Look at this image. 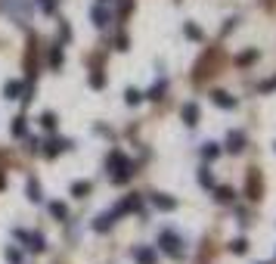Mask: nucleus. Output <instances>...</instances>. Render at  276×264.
Listing matches in <instances>:
<instances>
[{
	"instance_id": "obj_25",
	"label": "nucleus",
	"mask_w": 276,
	"mask_h": 264,
	"mask_svg": "<svg viewBox=\"0 0 276 264\" xmlns=\"http://www.w3.org/2000/svg\"><path fill=\"white\" fill-rule=\"evenodd\" d=\"M165 90H168V81H155L152 87H149L146 97H149V100H162V93H165Z\"/></svg>"
},
{
	"instance_id": "obj_3",
	"label": "nucleus",
	"mask_w": 276,
	"mask_h": 264,
	"mask_svg": "<svg viewBox=\"0 0 276 264\" xmlns=\"http://www.w3.org/2000/svg\"><path fill=\"white\" fill-rule=\"evenodd\" d=\"M0 13H13L16 22H28L31 3H28V0H0Z\"/></svg>"
},
{
	"instance_id": "obj_8",
	"label": "nucleus",
	"mask_w": 276,
	"mask_h": 264,
	"mask_svg": "<svg viewBox=\"0 0 276 264\" xmlns=\"http://www.w3.org/2000/svg\"><path fill=\"white\" fill-rule=\"evenodd\" d=\"M90 22H93L96 28H109V22H112V13L106 10V3H96L93 10H90Z\"/></svg>"
},
{
	"instance_id": "obj_30",
	"label": "nucleus",
	"mask_w": 276,
	"mask_h": 264,
	"mask_svg": "<svg viewBox=\"0 0 276 264\" xmlns=\"http://www.w3.org/2000/svg\"><path fill=\"white\" fill-rule=\"evenodd\" d=\"M37 3H40V10H44L47 16H53L56 6H59V0H37Z\"/></svg>"
},
{
	"instance_id": "obj_26",
	"label": "nucleus",
	"mask_w": 276,
	"mask_h": 264,
	"mask_svg": "<svg viewBox=\"0 0 276 264\" xmlns=\"http://www.w3.org/2000/svg\"><path fill=\"white\" fill-rule=\"evenodd\" d=\"M183 31H186V38H189V41H202V38H205V35H202V28H199V25H192V22L183 25Z\"/></svg>"
},
{
	"instance_id": "obj_27",
	"label": "nucleus",
	"mask_w": 276,
	"mask_h": 264,
	"mask_svg": "<svg viewBox=\"0 0 276 264\" xmlns=\"http://www.w3.org/2000/svg\"><path fill=\"white\" fill-rule=\"evenodd\" d=\"M230 252L233 255H245L248 252V240H242V236H239V240H233L230 243Z\"/></svg>"
},
{
	"instance_id": "obj_29",
	"label": "nucleus",
	"mask_w": 276,
	"mask_h": 264,
	"mask_svg": "<svg viewBox=\"0 0 276 264\" xmlns=\"http://www.w3.org/2000/svg\"><path fill=\"white\" fill-rule=\"evenodd\" d=\"M90 87H93V90H103V87H106V75H103V72H93V75H90Z\"/></svg>"
},
{
	"instance_id": "obj_11",
	"label": "nucleus",
	"mask_w": 276,
	"mask_h": 264,
	"mask_svg": "<svg viewBox=\"0 0 276 264\" xmlns=\"http://www.w3.org/2000/svg\"><path fill=\"white\" fill-rule=\"evenodd\" d=\"M115 221H118V215H115V211H103V215L93 218V230H96V233H106V230L115 227Z\"/></svg>"
},
{
	"instance_id": "obj_24",
	"label": "nucleus",
	"mask_w": 276,
	"mask_h": 264,
	"mask_svg": "<svg viewBox=\"0 0 276 264\" xmlns=\"http://www.w3.org/2000/svg\"><path fill=\"white\" fill-rule=\"evenodd\" d=\"M40 127L53 134L56 131V112H40Z\"/></svg>"
},
{
	"instance_id": "obj_33",
	"label": "nucleus",
	"mask_w": 276,
	"mask_h": 264,
	"mask_svg": "<svg viewBox=\"0 0 276 264\" xmlns=\"http://www.w3.org/2000/svg\"><path fill=\"white\" fill-rule=\"evenodd\" d=\"M118 6H121V13H130V10H133V0H121Z\"/></svg>"
},
{
	"instance_id": "obj_5",
	"label": "nucleus",
	"mask_w": 276,
	"mask_h": 264,
	"mask_svg": "<svg viewBox=\"0 0 276 264\" xmlns=\"http://www.w3.org/2000/svg\"><path fill=\"white\" fill-rule=\"evenodd\" d=\"M65 149H72V140H65V137H50L40 152H44V159H56V156H62Z\"/></svg>"
},
{
	"instance_id": "obj_7",
	"label": "nucleus",
	"mask_w": 276,
	"mask_h": 264,
	"mask_svg": "<svg viewBox=\"0 0 276 264\" xmlns=\"http://www.w3.org/2000/svg\"><path fill=\"white\" fill-rule=\"evenodd\" d=\"M130 255H133L137 264H158V252L152 249V245H133Z\"/></svg>"
},
{
	"instance_id": "obj_23",
	"label": "nucleus",
	"mask_w": 276,
	"mask_h": 264,
	"mask_svg": "<svg viewBox=\"0 0 276 264\" xmlns=\"http://www.w3.org/2000/svg\"><path fill=\"white\" fill-rule=\"evenodd\" d=\"M47 59H50L53 69H59V65H62V44H53V50L47 53Z\"/></svg>"
},
{
	"instance_id": "obj_1",
	"label": "nucleus",
	"mask_w": 276,
	"mask_h": 264,
	"mask_svg": "<svg viewBox=\"0 0 276 264\" xmlns=\"http://www.w3.org/2000/svg\"><path fill=\"white\" fill-rule=\"evenodd\" d=\"M106 171L112 174V183H128L133 177V162L124 156L121 149H112L106 156Z\"/></svg>"
},
{
	"instance_id": "obj_9",
	"label": "nucleus",
	"mask_w": 276,
	"mask_h": 264,
	"mask_svg": "<svg viewBox=\"0 0 276 264\" xmlns=\"http://www.w3.org/2000/svg\"><path fill=\"white\" fill-rule=\"evenodd\" d=\"M227 152H233V156H239L242 149H245V131H230L227 134V146H223Z\"/></svg>"
},
{
	"instance_id": "obj_18",
	"label": "nucleus",
	"mask_w": 276,
	"mask_h": 264,
	"mask_svg": "<svg viewBox=\"0 0 276 264\" xmlns=\"http://www.w3.org/2000/svg\"><path fill=\"white\" fill-rule=\"evenodd\" d=\"M199 152H202V159H205V162H214V159L221 156L223 149L217 146V143H211V140H208V143H202V149H199Z\"/></svg>"
},
{
	"instance_id": "obj_22",
	"label": "nucleus",
	"mask_w": 276,
	"mask_h": 264,
	"mask_svg": "<svg viewBox=\"0 0 276 264\" xmlns=\"http://www.w3.org/2000/svg\"><path fill=\"white\" fill-rule=\"evenodd\" d=\"M124 103H128V106H140V103H143V93H140L137 87H128V90H124Z\"/></svg>"
},
{
	"instance_id": "obj_20",
	"label": "nucleus",
	"mask_w": 276,
	"mask_h": 264,
	"mask_svg": "<svg viewBox=\"0 0 276 264\" xmlns=\"http://www.w3.org/2000/svg\"><path fill=\"white\" fill-rule=\"evenodd\" d=\"M22 87H25L22 81H6V87H3V97H6V100H19V97H22Z\"/></svg>"
},
{
	"instance_id": "obj_10",
	"label": "nucleus",
	"mask_w": 276,
	"mask_h": 264,
	"mask_svg": "<svg viewBox=\"0 0 276 264\" xmlns=\"http://www.w3.org/2000/svg\"><path fill=\"white\" fill-rule=\"evenodd\" d=\"M149 202H152L158 211H174V208H177V199L168 196V193H152V196H149Z\"/></svg>"
},
{
	"instance_id": "obj_19",
	"label": "nucleus",
	"mask_w": 276,
	"mask_h": 264,
	"mask_svg": "<svg viewBox=\"0 0 276 264\" xmlns=\"http://www.w3.org/2000/svg\"><path fill=\"white\" fill-rule=\"evenodd\" d=\"M199 183H202L205 186V190H214V174H211V168H208V165H202V168H199Z\"/></svg>"
},
{
	"instance_id": "obj_35",
	"label": "nucleus",
	"mask_w": 276,
	"mask_h": 264,
	"mask_svg": "<svg viewBox=\"0 0 276 264\" xmlns=\"http://www.w3.org/2000/svg\"><path fill=\"white\" fill-rule=\"evenodd\" d=\"M96 3H109V0H96Z\"/></svg>"
},
{
	"instance_id": "obj_14",
	"label": "nucleus",
	"mask_w": 276,
	"mask_h": 264,
	"mask_svg": "<svg viewBox=\"0 0 276 264\" xmlns=\"http://www.w3.org/2000/svg\"><path fill=\"white\" fill-rule=\"evenodd\" d=\"M214 199L221 205H230V202H236V190L233 186H214Z\"/></svg>"
},
{
	"instance_id": "obj_17",
	"label": "nucleus",
	"mask_w": 276,
	"mask_h": 264,
	"mask_svg": "<svg viewBox=\"0 0 276 264\" xmlns=\"http://www.w3.org/2000/svg\"><path fill=\"white\" fill-rule=\"evenodd\" d=\"M90 190H93V183H90V181H74V183H72V196H74V199H84V196H90Z\"/></svg>"
},
{
	"instance_id": "obj_13",
	"label": "nucleus",
	"mask_w": 276,
	"mask_h": 264,
	"mask_svg": "<svg viewBox=\"0 0 276 264\" xmlns=\"http://www.w3.org/2000/svg\"><path fill=\"white\" fill-rule=\"evenodd\" d=\"M211 103L214 106H221V109H236L239 103H236V97H230L227 90H214L211 93Z\"/></svg>"
},
{
	"instance_id": "obj_34",
	"label": "nucleus",
	"mask_w": 276,
	"mask_h": 264,
	"mask_svg": "<svg viewBox=\"0 0 276 264\" xmlns=\"http://www.w3.org/2000/svg\"><path fill=\"white\" fill-rule=\"evenodd\" d=\"M273 87H276V78H273V81H264V84H261L258 90H264V93H267V90H273Z\"/></svg>"
},
{
	"instance_id": "obj_28",
	"label": "nucleus",
	"mask_w": 276,
	"mask_h": 264,
	"mask_svg": "<svg viewBox=\"0 0 276 264\" xmlns=\"http://www.w3.org/2000/svg\"><path fill=\"white\" fill-rule=\"evenodd\" d=\"M6 261L10 264H22V249L19 245H10V249H6Z\"/></svg>"
},
{
	"instance_id": "obj_31",
	"label": "nucleus",
	"mask_w": 276,
	"mask_h": 264,
	"mask_svg": "<svg viewBox=\"0 0 276 264\" xmlns=\"http://www.w3.org/2000/svg\"><path fill=\"white\" fill-rule=\"evenodd\" d=\"M252 59H258V50H248V53H242V56H239V65H248Z\"/></svg>"
},
{
	"instance_id": "obj_21",
	"label": "nucleus",
	"mask_w": 276,
	"mask_h": 264,
	"mask_svg": "<svg viewBox=\"0 0 276 264\" xmlns=\"http://www.w3.org/2000/svg\"><path fill=\"white\" fill-rule=\"evenodd\" d=\"M47 211H50L56 221H65V218H69V208H65V202H50Z\"/></svg>"
},
{
	"instance_id": "obj_12",
	"label": "nucleus",
	"mask_w": 276,
	"mask_h": 264,
	"mask_svg": "<svg viewBox=\"0 0 276 264\" xmlns=\"http://www.w3.org/2000/svg\"><path fill=\"white\" fill-rule=\"evenodd\" d=\"M180 118H183V124H186V127H196L199 124V103H183Z\"/></svg>"
},
{
	"instance_id": "obj_6",
	"label": "nucleus",
	"mask_w": 276,
	"mask_h": 264,
	"mask_svg": "<svg viewBox=\"0 0 276 264\" xmlns=\"http://www.w3.org/2000/svg\"><path fill=\"white\" fill-rule=\"evenodd\" d=\"M140 208H143V199H140L137 193H130V196H124V199H121L112 211L121 218V215H133V211H140Z\"/></svg>"
},
{
	"instance_id": "obj_15",
	"label": "nucleus",
	"mask_w": 276,
	"mask_h": 264,
	"mask_svg": "<svg viewBox=\"0 0 276 264\" xmlns=\"http://www.w3.org/2000/svg\"><path fill=\"white\" fill-rule=\"evenodd\" d=\"M10 134H13V137H28V118H25V115H16L13 124H10Z\"/></svg>"
},
{
	"instance_id": "obj_16",
	"label": "nucleus",
	"mask_w": 276,
	"mask_h": 264,
	"mask_svg": "<svg viewBox=\"0 0 276 264\" xmlns=\"http://www.w3.org/2000/svg\"><path fill=\"white\" fill-rule=\"evenodd\" d=\"M25 196H28V202H40V183H37V177H28V181H25Z\"/></svg>"
},
{
	"instance_id": "obj_2",
	"label": "nucleus",
	"mask_w": 276,
	"mask_h": 264,
	"mask_svg": "<svg viewBox=\"0 0 276 264\" xmlns=\"http://www.w3.org/2000/svg\"><path fill=\"white\" fill-rule=\"evenodd\" d=\"M158 249H162L165 255H171V258H183L186 255V245H183V236L180 233H174V230H162L158 233Z\"/></svg>"
},
{
	"instance_id": "obj_36",
	"label": "nucleus",
	"mask_w": 276,
	"mask_h": 264,
	"mask_svg": "<svg viewBox=\"0 0 276 264\" xmlns=\"http://www.w3.org/2000/svg\"><path fill=\"white\" fill-rule=\"evenodd\" d=\"M273 146H276V143H273Z\"/></svg>"
},
{
	"instance_id": "obj_32",
	"label": "nucleus",
	"mask_w": 276,
	"mask_h": 264,
	"mask_svg": "<svg viewBox=\"0 0 276 264\" xmlns=\"http://www.w3.org/2000/svg\"><path fill=\"white\" fill-rule=\"evenodd\" d=\"M115 47H118V50H128V35H118V41H115Z\"/></svg>"
},
{
	"instance_id": "obj_4",
	"label": "nucleus",
	"mask_w": 276,
	"mask_h": 264,
	"mask_svg": "<svg viewBox=\"0 0 276 264\" xmlns=\"http://www.w3.org/2000/svg\"><path fill=\"white\" fill-rule=\"evenodd\" d=\"M16 240L25 243L31 252H44V249H47L44 233H35V230H22V227H16ZM25 245H22V249H25Z\"/></svg>"
}]
</instances>
